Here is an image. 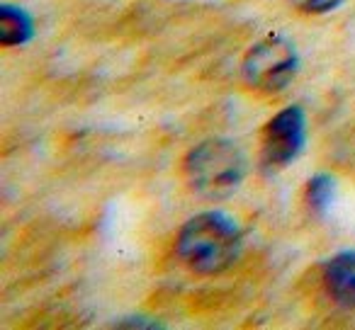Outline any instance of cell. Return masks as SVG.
<instances>
[{
	"label": "cell",
	"instance_id": "5b68a950",
	"mask_svg": "<svg viewBox=\"0 0 355 330\" xmlns=\"http://www.w3.org/2000/svg\"><path fill=\"white\" fill-rule=\"evenodd\" d=\"M324 289L340 309H355V250H340L321 267Z\"/></svg>",
	"mask_w": 355,
	"mask_h": 330
},
{
	"label": "cell",
	"instance_id": "ba28073f",
	"mask_svg": "<svg viewBox=\"0 0 355 330\" xmlns=\"http://www.w3.org/2000/svg\"><path fill=\"white\" fill-rule=\"evenodd\" d=\"M290 3L304 15H326V12L338 10L345 0H290Z\"/></svg>",
	"mask_w": 355,
	"mask_h": 330
},
{
	"label": "cell",
	"instance_id": "8992f818",
	"mask_svg": "<svg viewBox=\"0 0 355 330\" xmlns=\"http://www.w3.org/2000/svg\"><path fill=\"white\" fill-rule=\"evenodd\" d=\"M35 37V20L20 6L3 3L0 6V44L6 49L12 46H25Z\"/></svg>",
	"mask_w": 355,
	"mask_h": 330
},
{
	"label": "cell",
	"instance_id": "277c9868",
	"mask_svg": "<svg viewBox=\"0 0 355 330\" xmlns=\"http://www.w3.org/2000/svg\"><path fill=\"white\" fill-rule=\"evenodd\" d=\"M306 131V114L300 104L280 109L261 134V168L277 173L297 161L304 151Z\"/></svg>",
	"mask_w": 355,
	"mask_h": 330
},
{
	"label": "cell",
	"instance_id": "7a4b0ae2",
	"mask_svg": "<svg viewBox=\"0 0 355 330\" xmlns=\"http://www.w3.org/2000/svg\"><path fill=\"white\" fill-rule=\"evenodd\" d=\"M183 173L195 194L217 202L241 187L248 173V158L232 138H205L188 151Z\"/></svg>",
	"mask_w": 355,
	"mask_h": 330
},
{
	"label": "cell",
	"instance_id": "52a82bcc",
	"mask_svg": "<svg viewBox=\"0 0 355 330\" xmlns=\"http://www.w3.org/2000/svg\"><path fill=\"white\" fill-rule=\"evenodd\" d=\"M336 197V183L331 175L326 173H316L306 180V187H304V204L309 209V214L314 217H326L334 204Z\"/></svg>",
	"mask_w": 355,
	"mask_h": 330
},
{
	"label": "cell",
	"instance_id": "3957f363",
	"mask_svg": "<svg viewBox=\"0 0 355 330\" xmlns=\"http://www.w3.org/2000/svg\"><path fill=\"white\" fill-rule=\"evenodd\" d=\"M300 71V54L285 35H268L246 51L241 61V75L248 88L258 93H282Z\"/></svg>",
	"mask_w": 355,
	"mask_h": 330
},
{
	"label": "cell",
	"instance_id": "6da1fadb",
	"mask_svg": "<svg viewBox=\"0 0 355 330\" xmlns=\"http://www.w3.org/2000/svg\"><path fill=\"white\" fill-rule=\"evenodd\" d=\"M178 257L190 272L214 277L239 262L243 253V233L229 214L209 209L183 223L175 241Z\"/></svg>",
	"mask_w": 355,
	"mask_h": 330
},
{
	"label": "cell",
	"instance_id": "9c48e42d",
	"mask_svg": "<svg viewBox=\"0 0 355 330\" xmlns=\"http://www.w3.org/2000/svg\"><path fill=\"white\" fill-rule=\"evenodd\" d=\"M114 328H146V330H156V328H163V323L158 320H151V318H141V315H132V318H119L114 320Z\"/></svg>",
	"mask_w": 355,
	"mask_h": 330
}]
</instances>
